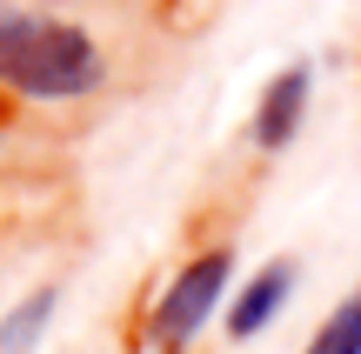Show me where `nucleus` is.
I'll use <instances>...</instances> for the list:
<instances>
[{
	"instance_id": "nucleus-4",
	"label": "nucleus",
	"mask_w": 361,
	"mask_h": 354,
	"mask_svg": "<svg viewBox=\"0 0 361 354\" xmlns=\"http://www.w3.org/2000/svg\"><path fill=\"white\" fill-rule=\"evenodd\" d=\"M295 274L301 267L281 254V261H268L261 274H247V288H234V301H228V334L234 341H255V334H268L274 321H281L288 294H295Z\"/></svg>"
},
{
	"instance_id": "nucleus-1",
	"label": "nucleus",
	"mask_w": 361,
	"mask_h": 354,
	"mask_svg": "<svg viewBox=\"0 0 361 354\" xmlns=\"http://www.w3.org/2000/svg\"><path fill=\"white\" fill-rule=\"evenodd\" d=\"M0 87L20 101H87L107 87V53L67 13L0 0Z\"/></svg>"
},
{
	"instance_id": "nucleus-6",
	"label": "nucleus",
	"mask_w": 361,
	"mask_h": 354,
	"mask_svg": "<svg viewBox=\"0 0 361 354\" xmlns=\"http://www.w3.org/2000/svg\"><path fill=\"white\" fill-rule=\"evenodd\" d=\"M301 354H361V281L348 288V301L314 328V341L301 348Z\"/></svg>"
},
{
	"instance_id": "nucleus-3",
	"label": "nucleus",
	"mask_w": 361,
	"mask_h": 354,
	"mask_svg": "<svg viewBox=\"0 0 361 354\" xmlns=\"http://www.w3.org/2000/svg\"><path fill=\"white\" fill-rule=\"evenodd\" d=\"M308 94H314V67L308 61H288L281 74L261 87L255 120H247V141H255L261 154H281V147L301 134V120H308Z\"/></svg>"
},
{
	"instance_id": "nucleus-2",
	"label": "nucleus",
	"mask_w": 361,
	"mask_h": 354,
	"mask_svg": "<svg viewBox=\"0 0 361 354\" xmlns=\"http://www.w3.org/2000/svg\"><path fill=\"white\" fill-rule=\"evenodd\" d=\"M228 281H234V248H228V241L201 248V254H194V261L168 281V288L154 294V308H147V328H141L147 354H188L194 334L207 328V315L234 294Z\"/></svg>"
},
{
	"instance_id": "nucleus-5",
	"label": "nucleus",
	"mask_w": 361,
	"mask_h": 354,
	"mask_svg": "<svg viewBox=\"0 0 361 354\" xmlns=\"http://www.w3.org/2000/svg\"><path fill=\"white\" fill-rule=\"evenodd\" d=\"M54 315H61V288H34L20 294L13 308H0V354H40V341H47Z\"/></svg>"
}]
</instances>
